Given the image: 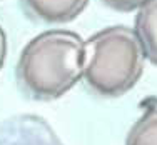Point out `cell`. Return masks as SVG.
I'll return each instance as SVG.
<instances>
[{
	"instance_id": "obj_1",
	"label": "cell",
	"mask_w": 157,
	"mask_h": 145,
	"mask_svg": "<svg viewBox=\"0 0 157 145\" xmlns=\"http://www.w3.org/2000/svg\"><path fill=\"white\" fill-rule=\"evenodd\" d=\"M85 40L75 32L54 28L30 39L15 65V79L29 99H60L84 79Z\"/></svg>"
},
{
	"instance_id": "obj_6",
	"label": "cell",
	"mask_w": 157,
	"mask_h": 145,
	"mask_svg": "<svg viewBox=\"0 0 157 145\" xmlns=\"http://www.w3.org/2000/svg\"><path fill=\"white\" fill-rule=\"evenodd\" d=\"M125 145H157V109L147 110L130 127Z\"/></svg>"
},
{
	"instance_id": "obj_4",
	"label": "cell",
	"mask_w": 157,
	"mask_h": 145,
	"mask_svg": "<svg viewBox=\"0 0 157 145\" xmlns=\"http://www.w3.org/2000/svg\"><path fill=\"white\" fill-rule=\"evenodd\" d=\"M89 0H22L25 12L44 24H69L85 10Z\"/></svg>"
},
{
	"instance_id": "obj_7",
	"label": "cell",
	"mask_w": 157,
	"mask_h": 145,
	"mask_svg": "<svg viewBox=\"0 0 157 145\" xmlns=\"http://www.w3.org/2000/svg\"><path fill=\"white\" fill-rule=\"evenodd\" d=\"M105 7H109L112 10H117V12H134V10H139L147 0H100Z\"/></svg>"
},
{
	"instance_id": "obj_2",
	"label": "cell",
	"mask_w": 157,
	"mask_h": 145,
	"mask_svg": "<svg viewBox=\"0 0 157 145\" xmlns=\"http://www.w3.org/2000/svg\"><path fill=\"white\" fill-rule=\"evenodd\" d=\"M145 60L144 47L134 28L105 27L85 40L84 82L99 97H121L140 80Z\"/></svg>"
},
{
	"instance_id": "obj_8",
	"label": "cell",
	"mask_w": 157,
	"mask_h": 145,
	"mask_svg": "<svg viewBox=\"0 0 157 145\" xmlns=\"http://www.w3.org/2000/svg\"><path fill=\"white\" fill-rule=\"evenodd\" d=\"M5 57H7V37H5V33H3L2 27H0V69L3 67Z\"/></svg>"
},
{
	"instance_id": "obj_3",
	"label": "cell",
	"mask_w": 157,
	"mask_h": 145,
	"mask_svg": "<svg viewBox=\"0 0 157 145\" xmlns=\"http://www.w3.org/2000/svg\"><path fill=\"white\" fill-rule=\"evenodd\" d=\"M0 145H65L39 115L22 113L0 120Z\"/></svg>"
},
{
	"instance_id": "obj_5",
	"label": "cell",
	"mask_w": 157,
	"mask_h": 145,
	"mask_svg": "<svg viewBox=\"0 0 157 145\" xmlns=\"http://www.w3.org/2000/svg\"><path fill=\"white\" fill-rule=\"evenodd\" d=\"M145 57L157 67V0H147L136 13V25Z\"/></svg>"
}]
</instances>
